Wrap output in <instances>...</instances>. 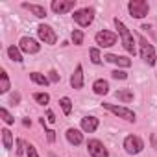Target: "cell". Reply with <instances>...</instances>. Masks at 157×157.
I'll use <instances>...</instances> for the list:
<instances>
[{"instance_id":"e0dca14e","label":"cell","mask_w":157,"mask_h":157,"mask_svg":"<svg viewBox=\"0 0 157 157\" xmlns=\"http://www.w3.org/2000/svg\"><path fill=\"white\" fill-rule=\"evenodd\" d=\"M22 8H24V10H28L30 13H33L37 19H44V17H46V8H44V6H41V4H28V2H24V4H22Z\"/></svg>"},{"instance_id":"484cf974","label":"cell","mask_w":157,"mask_h":157,"mask_svg":"<svg viewBox=\"0 0 157 157\" xmlns=\"http://www.w3.org/2000/svg\"><path fill=\"white\" fill-rule=\"evenodd\" d=\"M89 56H91V61H93L94 65H100L102 59H104L102 54H100V48H98V46H93V48L89 50Z\"/></svg>"},{"instance_id":"ba28073f","label":"cell","mask_w":157,"mask_h":157,"mask_svg":"<svg viewBox=\"0 0 157 157\" xmlns=\"http://www.w3.org/2000/svg\"><path fill=\"white\" fill-rule=\"evenodd\" d=\"M37 37H39L41 43L50 44V46L57 43V33H56V30H54L52 26H48V24H39V26H37Z\"/></svg>"},{"instance_id":"ac0fdd59","label":"cell","mask_w":157,"mask_h":157,"mask_svg":"<svg viewBox=\"0 0 157 157\" xmlns=\"http://www.w3.org/2000/svg\"><path fill=\"white\" fill-rule=\"evenodd\" d=\"M0 133H2V146H4V150H13V144H15V140L17 139H13V133L8 129V128H2V131H0Z\"/></svg>"},{"instance_id":"5b68a950","label":"cell","mask_w":157,"mask_h":157,"mask_svg":"<svg viewBox=\"0 0 157 157\" xmlns=\"http://www.w3.org/2000/svg\"><path fill=\"white\" fill-rule=\"evenodd\" d=\"M128 11L133 19H144L150 13V4L146 0H129L128 2Z\"/></svg>"},{"instance_id":"603a6c76","label":"cell","mask_w":157,"mask_h":157,"mask_svg":"<svg viewBox=\"0 0 157 157\" xmlns=\"http://www.w3.org/2000/svg\"><path fill=\"white\" fill-rule=\"evenodd\" d=\"M59 107L63 109V113L68 117L70 113H72V100L68 98V96H63V98H59Z\"/></svg>"},{"instance_id":"7a4b0ae2","label":"cell","mask_w":157,"mask_h":157,"mask_svg":"<svg viewBox=\"0 0 157 157\" xmlns=\"http://www.w3.org/2000/svg\"><path fill=\"white\" fill-rule=\"evenodd\" d=\"M137 39H139V54H140V59L148 65V67H155L157 63V56H155V48L153 44L140 33H137Z\"/></svg>"},{"instance_id":"d6986e66","label":"cell","mask_w":157,"mask_h":157,"mask_svg":"<svg viewBox=\"0 0 157 157\" xmlns=\"http://www.w3.org/2000/svg\"><path fill=\"white\" fill-rule=\"evenodd\" d=\"M10 89H11L10 76H8V72L2 68V70H0V93H2V94H6V93H10Z\"/></svg>"},{"instance_id":"1f68e13d","label":"cell","mask_w":157,"mask_h":157,"mask_svg":"<svg viewBox=\"0 0 157 157\" xmlns=\"http://www.w3.org/2000/svg\"><path fill=\"white\" fill-rule=\"evenodd\" d=\"M44 133H46L48 144H54V142H56V131H54V129H44Z\"/></svg>"},{"instance_id":"8992f818","label":"cell","mask_w":157,"mask_h":157,"mask_svg":"<svg viewBox=\"0 0 157 157\" xmlns=\"http://www.w3.org/2000/svg\"><path fill=\"white\" fill-rule=\"evenodd\" d=\"M117 41H118V35L111 30H100L94 35V43L98 44V48H111L117 44Z\"/></svg>"},{"instance_id":"277c9868","label":"cell","mask_w":157,"mask_h":157,"mask_svg":"<svg viewBox=\"0 0 157 157\" xmlns=\"http://www.w3.org/2000/svg\"><path fill=\"white\" fill-rule=\"evenodd\" d=\"M94 15H96L94 8L85 6V8L76 10V11H74V15H72V19H74V22L80 26V28H89V26L94 22Z\"/></svg>"},{"instance_id":"2e32d148","label":"cell","mask_w":157,"mask_h":157,"mask_svg":"<svg viewBox=\"0 0 157 157\" xmlns=\"http://www.w3.org/2000/svg\"><path fill=\"white\" fill-rule=\"evenodd\" d=\"M93 91L98 96H105L109 93V82L104 80V78H98V80H94V83H93Z\"/></svg>"},{"instance_id":"d4e9b609","label":"cell","mask_w":157,"mask_h":157,"mask_svg":"<svg viewBox=\"0 0 157 157\" xmlns=\"http://www.w3.org/2000/svg\"><path fill=\"white\" fill-rule=\"evenodd\" d=\"M33 100L39 105H48L50 104V94L48 93H33Z\"/></svg>"},{"instance_id":"836d02e7","label":"cell","mask_w":157,"mask_h":157,"mask_svg":"<svg viewBox=\"0 0 157 157\" xmlns=\"http://www.w3.org/2000/svg\"><path fill=\"white\" fill-rule=\"evenodd\" d=\"M56 120H57V118H56L54 111H52V109H48V111H46V122H50V124H56Z\"/></svg>"},{"instance_id":"52a82bcc","label":"cell","mask_w":157,"mask_h":157,"mask_svg":"<svg viewBox=\"0 0 157 157\" xmlns=\"http://www.w3.org/2000/svg\"><path fill=\"white\" fill-rule=\"evenodd\" d=\"M124 150L128 155H139L142 150H144V140L139 137V135H128L122 142Z\"/></svg>"},{"instance_id":"9c48e42d","label":"cell","mask_w":157,"mask_h":157,"mask_svg":"<svg viewBox=\"0 0 157 157\" xmlns=\"http://www.w3.org/2000/svg\"><path fill=\"white\" fill-rule=\"evenodd\" d=\"M87 151L91 157H109V150L100 139H89L87 140Z\"/></svg>"},{"instance_id":"cb8c5ba5","label":"cell","mask_w":157,"mask_h":157,"mask_svg":"<svg viewBox=\"0 0 157 157\" xmlns=\"http://www.w3.org/2000/svg\"><path fill=\"white\" fill-rule=\"evenodd\" d=\"M70 39H72V43H74L76 46H80V44H83L85 35H83V32H82V30L74 28V30H72V33H70Z\"/></svg>"},{"instance_id":"e575fe53","label":"cell","mask_w":157,"mask_h":157,"mask_svg":"<svg viewBox=\"0 0 157 157\" xmlns=\"http://www.w3.org/2000/svg\"><path fill=\"white\" fill-rule=\"evenodd\" d=\"M22 126L30 128V126H32V120H30V118H22Z\"/></svg>"},{"instance_id":"30bf717a","label":"cell","mask_w":157,"mask_h":157,"mask_svg":"<svg viewBox=\"0 0 157 157\" xmlns=\"http://www.w3.org/2000/svg\"><path fill=\"white\" fill-rule=\"evenodd\" d=\"M74 8H76V0H52V4H50V10L56 15L70 13L74 11Z\"/></svg>"},{"instance_id":"5bb4252c","label":"cell","mask_w":157,"mask_h":157,"mask_svg":"<svg viewBox=\"0 0 157 157\" xmlns=\"http://www.w3.org/2000/svg\"><path fill=\"white\" fill-rule=\"evenodd\" d=\"M104 59H105L107 63H113V65H117L118 68H128V67H131V59H129V57H126V56L105 54V56H104Z\"/></svg>"},{"instance_id":"d6a6232c","label":"cell","mask_w":157,"mask_h":157,"mask_svg":"<svg viewBox=\"0 0 157 157\" xmlns=\"http://www.w3.org/2000/svg\"><path fill=\"white\" fill-rule=\"evenodd\" d=\"M10 102H11L13 105H19V104H21V93H13L11 98H10Z\"/></svg>"},{"instance_id":"83f0119b","label":"cell","mask_w":157,"mask_h":157,"mask_svg":"<svg viewBox=\"0 0 157 157\" xmlns=\"http://www.w3.org/2000/svg\"><path fill=\"white\" fill-rule=\"evenodd\" d=\"M111 78H113V80H128V72L122 70V68H115L111 72Z\"/></svg>"},{"instance_id":"ffe728a7","label":"cell","mask_w":157,"mask_h":157,"mask_svg":"<svg viewBox=\"0 0 157 157\" xmlns=\"http://www.w3.org/2000/svg\"><path fill=\"white\" fill-rule=\"evenodd\" d=\"M8 57L13 61V63H22V52H21V48L19 46H15V44H11V46H8Z\"/></svg>"},{"instance_id":"6da1fadb","label":"cell","mask_w":157,"mask_h":157,"mask_svg":"<svg viewBox=\"0 0 157 157\" xmlns=\"http://www.w3.org/2000/svg\"><path fill=\"white\" fill-rule=\"evenodd\" d=\"M115 28L118 30V37H120V41H122V46H124V50L128 52V54H131V56H135V52H137V44H135V39H133V32L117 17L115 21Z\"/></svg>"},{"instance_id":"3957f363","label":"cell","mask_w":157,"mask_h":157,"mask_svg":"<svg viewBox=\"0 0 157 157\" xmlns=\"http://www.w3.org/2000/svg\"><path fill=\"white\" fill-rule=\"evenodd\" d=\"M102 107H104V109H107L109 113H113L115 117H118V118L126 120V122H135V120H137L135 111H133V109H129V107H126V105H118V104L104 102V104H102Z\"/></svg>"},{"instance_id":"44dd1931","label":"cell","mask_w":157,"mask_h":157,"mask_svg":"<svg viewBox=\"0 0 157 157\" xmlns=\"http://www.w3.org/2000/svg\"><path fill=\"white\" fill-rule=\"evenodd\" d=\"M115 96H117L120 102H124V104H129V102H133V98H135V94H133L131 89H118V91L115 93Z\"/></svg>"},{"instance_id":"4fadbf2b","label":"cell","mask_w":157,"mask_h":157,"mask_svg":"<svg viewBox=\"0 0 157 157\" xmlns=\"http://www.w3.org/2000/svg\"><path fill=\"white\" fill-rule=\"evenodd\" d=\"M70 87H72V89H76V91L83 89V67H82L80 63L76 65L74 72L70 74Z\"/></svg>"},{"instance_id":"4dcf8cb0","label":"cell","mask_w":157,"mask_h":157,"mask_svg":"<svg viewBox=\"0 0 157 157\" xmlns=\"http://www.w3.org/2000/svg\"><path fill=\"white\" fill-rule=\"evenodd\" d=\"M48 80H50V83H57V82H59V74H57V70L52 68V70L48 72Z\"/></svg>"},{"instance_id":"f1b7e54d","label":"cell","mask_w":157,"mask_h":157,"mask_svg":"<svg viewBox=\"0 0 157 157\" xmlns=\"http://www.w3.org/2000/svg\"><path fill=\"white\" fill-rule=\"evenodd\" d=\"M15 146H17V155H19V157L26 153V142H24L22 139H17V140H15Z\"/></svg>"},{"instance_id":"7c38bea8","label":"cell","mask_w":157,"mask_h":157,"mask_svg":"<svg viewBox=\"0 0 157 157\" xmlns=\"http://www.w3.org/2000/svg\"><path fill=\"white\" fill-rule=\"evenodd\" d=\"M80 126H82V131L83 133H94L98 129V126H100V120L94 115H87V117H83L80 120Z\"/></svg>"},{"instance_id":"8fae6325","label":"cell","mask_w":157,"mask_h":157,"mask_svg":"<svg viewBox=\"0 0 157 157\" xmlns=\"http://www.w3.org/2000/svg\"><path fill=\"white\" fill-rule=\"evenodd\" d=\"M17 46L21 48V52L30 54V56H33V54H37V52L41 50L39 41H37V39H33V37H28V35L21 37V41H19V44H17Z\"/></svg>"},{"instance_id":"7402d4cb","label":"cell","mask_w":157,"mask_h":157,"mask_svg":"<svg viewBox=\"0 0 157 157\" xmlns=\"http://www.w3.org/2000/svg\"><path fill=\"white\" fill-rule=\"evenodd\" d=\"M30 80H32L35 85H41V87H46V85L50 83L48 76H44V74H41V72H30Z\"/></svg>"},{"instance_id":"f546056e","label":"cell","mask_w":157,"mask_h":157,"mask_svg":"<svg viewBox=\"0 0 157 157\" xmlns=\"http://www.w3.org/2000/svg\"><path fill=\"white\" fill-rule=\"evenodd\" d=\"M26 155H28V157H39L37 148H35L33 144H30V142H26Z\"/></svg>"},{"instance_id":"4316f807","label":"cell","mask_w":157,"mask_h":157,"mask_svg":"<svg viewBox=\"0 0 157 157\" xmlns=\"http://www.w3.org/2000/svg\"><path fill=\"white\" fill-rule=\"evenodd\" d=\"M0 117H2V120L8 124V126H11V124H15V118H13V115L6 109V107H0Z\"/></svg>"},{"instance_id":"9a60e30c","label":"cell","mask_w":157,"mask_h":157,"mask_svg":"<svg viewBox=\"0 0 157 157\" xmlns=\"http://www.w3.org/2000/svg\"><path fill=\"white\" fill-rule=\"evenodd\" d=\"M65 139H67V142L72 144V146H80V144L83 142V131L76 129V128H68V129L65 131Z\"/></svg>"}]
</instances>
